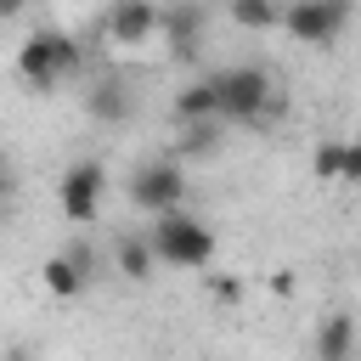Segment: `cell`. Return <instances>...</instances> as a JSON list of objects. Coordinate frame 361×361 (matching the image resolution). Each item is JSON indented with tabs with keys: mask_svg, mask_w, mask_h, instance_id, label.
<instances>
[{
	"mask_svg": "<svg viewBox=\"0 0 361 361\" xmlns=\"http://www.w3.org/2000/svg\"><path fill=\"white\" fill-rule=\"evenodd\" d=\"M102 186H107V175H102V164H96V158L68 164V169H62V180H56L62 214H68L73 226H90V220H96V209H102Z\"/></svg>",
	"mask_w": 361,
	"mask_h": 361,
	"instance_id": "6",
	"label": "cell"
},
{
	"mask_svg": "<svg viewBox=\"0 0 361 361\" xmlns=\"http://www.w3.org/2000/svg\"><path fill=\"white\" fill-rule=\"evenodd\" d=\"M209 79H214V96H220V118H231V124H254V118L271 107V73L254 68V62L220 68V73H209Z\"/></svg>",
	"mask_w": 361,
	"mask_h": 361,
	"instance_id": "2",
	"label": "cell"
},
{
	"mask_svg": "<svg viewBox=\"0 0 361 361\" xmlns=\"http://www.w3.org/2000/svg\"><path fill=\"white\" fill-rule=\"evenodd\" d=\"M23 11V0H0V17H17Z\"/></svg>",
	"mask_w": 361,
	"mask_h": 361,
	"instance_id": "19",
	"label": "cell"
},
{
	"mask_svg": "<svg viewBox=\"0 0 361 361\" xmlns=\"http://www.w3.org/2000/svg\"><path fill=\"white\" fill-rule=\"evenodd\" d=\"M90 276L68 259V254H56V259H45V293H56V299H73L79 288H85Z\"/></svg>",
	"mask_w": 361,
	"mask_h": 361,
	"instance_id": "14",
	"label": "cell"
},
{
	"mask_svg": "<svg viewBox=\"0 0 361 361\" xmlns=\"http://www.w3.org/2000/svg\"><path fill=\"white\" fill-rule=\"evenodd\" d=\"M220 118V96H214V79H197L186 90H175V124H209Z\"/></svg>",
	"mask_w": 361,
	"mask_h": 361,
	"instance_id": "9",
	"label": "cell"
},
{
	"mask_svg": "<svg viewBox=\"0 0 361 361\" xmlns=\"http://www.w3.org/2000/svg\"><path fill=\"white\" fill-rule=\"evenodd\" d=\"M344 152H350V141H322V147L310 152L316 180H344Z\"/></svg>",
	"mask_w": 361,
	"mask_h": 361,
	"instance_id": "15",
	"label": "cell"
},
{
	"mask_svg": "<svg viewBox=\"0 0 361 361\" xmlns=\"http://www.w3.org/2000/svg\"><path fill=\"white\" fill-rule=\"evenodd\" d=\"M79 68V45L62 34V28H39V34H28V45L17 51V73L34 85V90H51L62 73H73Z\"/></svg>",
	"mask_w": 361,
	"mask_h": 361,
	"instance_id": "3",
	"label": "cell"
},
{
	"mask_svg": "<svg viewBox=\"0 0 361 361\" xmlns=\"http://www.w3.org/2000/svg\"><path fill=\"white\" fill-rule=\"evenodd\" d=\"M130 203L147 209V214H175V209L186 203V175H180V164H169V158L141 164V169L130 175Z\"/></svg>",
	"mask_w": 361,
	"mask_h": 361,
	"instance_id": "5",
	"label": "cell"
},
{
	"mask_svg": "<svg viewBox=\"0 0 361 361\" xmlns=\"http://www.w3.org/2000/svg\"><path fill=\"white\" fill-rule=\"evenodd\" d=\"M85 113H90L96 124H124V118H130V90L113 85V79H102V85L85 90Z\"/></svg>",
	"mask_w": 361,
	"mask_h": 361,
	"instance_id": "11",
	"label": "cell"
},
{
	"mask_svg": "<svg viewBox=\"0 0 361 361\" xmlns=\"http://www.w3.org/2000/svg\"><path fill=\"white\" fill-rule=\"evenodd\" d=\"M226 11H231L237 28L265 34V28H282V11H288V6H276V0H226Z\"/></svg>",
	"mask_w": 361,
	"mask_h": 361,
	"instance_id": "12",
	"label": "cell"
},
{
	"mask_svg": "<svg viewBox=\"0 0 361 361\" xmlns=\"http://www.w3.org/2000/svg\"><path fill=\"white\" fill-rule=\"evenodd\" d=\"M338 186H361V141H350V152H344V180Z\"/></svg>",
	"mask_w": 361,
	"mask_h": 361,
	"instance_id": "17",
	"label": "cell"
},
{
	"mask_svg": "<svg viewBox=\"0 0 361 361\" xmlns=\"http://www.w3.org/2000/svg\"><path fill=\"white\" fill-rule=\"evenodd\" d=\"M68 259H73V265H79L85 276H96V254H90L85 243H73V248H68Z\"/></svg>",
	"mask_w": 361,
	"mask_h": 361,
	"instance_id": "18",
	"label": "cell"
},
{
	"mask_svg": "<svg viewBox=\"0 0 361 361\" xmlns=\"http://www.w3.org/2000/svg\"><path fill=\"white\" fill-rule=\"evenodd\" d=\"M113 259H118V271H124L130 282H141V276H152V259H158V248H152V237H118Z\"/></svg>",
	"mask_w": 361,
	"mask_h": 361,
	"instance_id": "13",
	"label": "cell"
},
{
	"mask_svg": "<svg viewBox=\"0 0 361 361\" xmlns=\"http://www.w3.org/2000/svg\"><path fill=\"white\" fill-rule=\"evenodd\" d=\"M6 361H28V350H11V355H6Z\"/></svg>",
	"mask_w": 361,
	"mask_h": 361,
	"instance_id": "20",
	"label": "cell"
},
{
	"mask_svg": "<svg viewBox=\"0 0 361 361\" xmlns=\"http://www.w3.org/2000/svg\"><path fill=\"white\" fill-rule=\"evenodd\" d=\"M152 248H158V259L164 265H175V271H197V265H209L214 259V231L203 226V220H192V214H158V226H152Z\"/></svg>",
	"mask_w": 361,
	"mask_h": 361,
	"instance_id": "1",
	"label": "cell"
},
{
	"mask_svg": "<svg viewBox=\"0 0 361 361\" xmlns=\"http://www.w3.org/2000/svg\"><path fill=\"white\" fill-rule=\"evenodd\" d=\"M203 28H209L203 0H175V6L164 11V39H169V56H197V51H203Z\"/></svg>",
	"mask_w": 361,
	"mask_h": 361,
	"instance_id": "7",
	"label": "cell"
},
{
	"mask_svg": "<svg viewBox=\"0 0 361 361\" xmlns=\"http://www.w3.org/2000/svg\"><path fill=\"white\" fill-rule=\"evenodd\" d=\"M214 124H220V118H209V124H180V152H209V147H214Z\"/></svg>",
	"mask_w": 361,
	"mask_h": 361,
	"instance_id": "16",
	"label": "cell"
},
{
	"mask_svg": "<svg viewBox=\"0 0 361 361\" xmlns=\"http://www.w3.org/2000/svg\"><path fill=\"white\" fill-rule=\"evenodd\" d=\"M310 350H316V361H350V355H355V322H350L344 310L327 316V322L316 327V344H310Z\"/></svg>",
	"mask_w": 361,
	"mask_h": 361,
	"instance_id": "10",
	"label": "cell"
},
{
	"mask_svg": "<svg viewBox=\"0 0 361 361\" xmlns=\"http://www.w3.org/2000/svg\"><path fill=\"white\" fill-rule=\"evenodd\" d=\"M344 23H350V0H288V11H282V28L316 51H327L344 34Z\"/></svg>",
	"mask_w": 361,
	"mask_h": 361,
	"instance_id": "4",
	"label": "cell"
},
{
	"mask_svg": "<svg viewBox=\"0 0 361 361\" xmlns=\"http://www.w3.org/2000/svg\"><path fill=\"white\" fill-rule=\"evenodd\" d=\"M152 28H164V11L152 0H113L107 6V39L113 45H141Z\"/></svg>",
	"mask_w": 361,
	"mask_h": 361,
	"instance_id": "8",
	"label": "cell"
}]
</instances>
